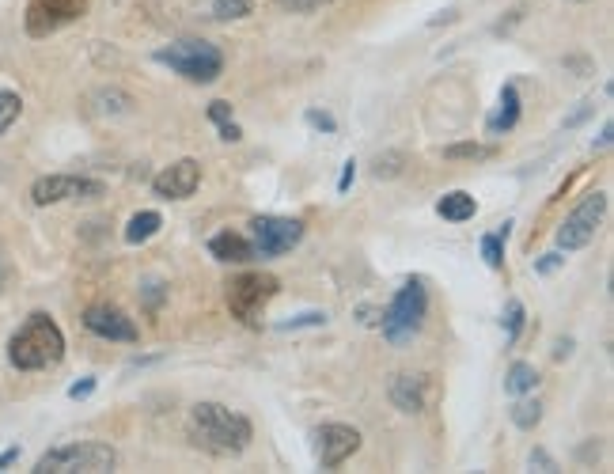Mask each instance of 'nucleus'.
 Listing matches in <instances>:
<instances>
[{
  "label": "nucleus",
  "instance_id": "nucleus-1",
  "mask_svg": "<svg viewBox=\"0 0 614 474\" xmlns=\"http://www.w3.org/2000/svg\"><path fill=\"white\" fill-rule=\"evenodd\" d=\"M186 437L194 440V448L209 452V456L232 459L251 448L254 429L243 414H235L220 402H198L186 418Z\"/></svg>",
  "mask_w": 614,
  "mask_h": 474
},
{
  "label": "nucleus",
  "instance_id": "nucleus-2",
  "mask_svg": "<svg viewBox=\"0 0 614 474\" xmlns=\"http://www.w3.org/2000/svg\"><path fill=\"white\" fill-rule=\"evenodd\" d=\"M65 357V334L57 327L46 311L27 315V323L12 334L8 342V361L19 372H42V368H54Z\"/></svg>",
  "mask_w": 614,
  "mask_h": 474
},
{
  "label": "nucleus",
  "instance_id": "nucleus-3",
  "mask_svg": "<svg viewBox=\"0 0 614 474\" xmlns=\"http://www.w3.org/2000/svg\"><path fill=\"white\" fill-rule=\"evenodd\" d=\"M152 57L160 65H167L171 73L186 76L190 84H213L224 73V54L213 42H205V38H179L171 46H160Z\"/></svg>",
  "mask_w": 614,
  "mask_h": 474
},
{
  "label": "nucleus",
  "instance_id": "nucleus-4",
  "mask_svg": "<svg viewBox=\"0 0 614 474\" xmlns=\"http://www.w3.org/2000/svg\"><path fill=\"white\" fill-rule=\"evenodd\" d=\"M118 467V452L103 444V440H76V444H61L50 448L38 459V474H107Z\"/></svg>",
  "mask_w": 614,
  "mask_h": 474
},
{
  "label": "nucleus",
  "instance_id": "nucleus-5",
  "mask_svg": "<svg viewBox=\"0 0 614 474\" xmlns=\"http://www.w3.org/2000/svg\"><path fill=\"white\" fill-rule=\"evenodd\" d=\"M277 277L273 274H239L228 285V311L232 319H239L243 327H258L262 323V311L277 296Z\"/></svg>",
  "mask_w": 614,
  "mask_h": 474
},
{
  "label": "nucleus",
  "instance_id": "nucleus-6",
  "mask_svg": "<svg viewBox=\"0 0 614 474\" xmlns=\"http://www.w3.org/2000/svg\"><path fill=\"white\" fill-rule=\"evenodd\" d=\"M425 311H429V292H425V285L421 281H406L395 292V300L387 304V311H383V334L391 342H406L410 334L421 330Z\"/></svg>",
  "mask_w": 614,
  "mask_h": 474
},
{
  "label": "nucleus",
  "instance_id": "nucleus-7",
  "mask_svg": "<svg viewBox=\"0 0 614 474\" xmlns=\"http://www.w3.org/2000/svg\"><path fill=\"white\" fill-rule=\"evenodd\" d=\"M603 213H607V194L596 190V194H588V198L580 201L577 209L565 217V224L558 228V251H580V247H588L592 239H596L599 224H603Z\"/></svg>",
  "mask_w": 614,
  "mask_h": 474
},
{
  "label": "nucleus",
  "instance_id": "nucleus-8",
  "mask_svg": "<svg viewBox=\"0 0 614 474\" xmlns=\"http://www.w3.org/2000/svg\"><path fill=\"white\" fill-rule=\"evenodd\" d=\"M304 239V220L292 217H254L251 220V247L254 258H277L292 251Z\"/></svg>",
  "mask_w": 614,
  "mask_h": 474
},
{
  "label": "nucleus",
  "instance_id": "nucleus-9",
  "mask_svg": "<svg viewBox=\"0 0 614 474\" xmlns=\"http://www.w3.org/2000/svg\"><path fill=\"white\" fill-rule=\"evenodd\" d=\"M91 8V0H31L27 4V35L46 38L69 27Z\"/></svg>",
  "mask_w": 614,
  "mask_h": 474
},
{
  "label": "nucleus",
  "instance_id": "nucleus-10",
  "mask_svg": "<svg viewBox=\"0 0 614 474\" xmlns=\"http://www.w3.org/2000/svg\"><path fill=\"white\" fill-rule=\"evenodd\" d=\"M103 198V183L99 179H80V175H46L31 186V201L35 205H57V201H88Z\"/></svg>",
  "mask_w": 614,
  "mask_h": 474
},
{
  "label": "nucleus",
  "instance_id": "nucleus-11",
  "mask_svg": "<svg viewBox=\"0 0 614 474\" xmlns=\"http://www.w3.org/2000/svg\"><path fill=\"white\" fill-rule=\"evenodd\" d=\"M357 448H361V433H357L353 425L330 421V425H319V429H315V459H319L323 471L342 467Z\"/></svg>",
  "mask_w": 614,
  "mask_h": 474
},
{
  "label": "nucleus",
  "instance_id": "nucleus-12",
  "mask_svg": "<svg viewBox=\"0 0 614 474\" xmlns=\"http://www.w3.org/2000/svg\"><path fill=\"white\" fill-rule=\"evenodd\" d=\"M84 327L95 338H107V342H137V323L114 304H91L84 311Z\"/></svg>",
  "mask_w": 614,
  "mask_h": 474
},
{
  "label": "nucleus",
  "instance_id": "nucleus-13",
  "mask_svg": "<svg viewBox=\"0 0 614 474\" xmlns=\"http://www.w3.org/2000/svg\"><path fill=\"white\" fill-rule=\"evenodd\" d=\"M198 186H201V164H198V160H175V164L163 167L160 175L152 179V190H156V198H163V201L190 198Z\"/></svg>",
  "mask_w": 614,
  "mask_h": 474
},
{
  "label": "nucleus",
  "instance_id": "nucleus-14",
  "mask_svg": "<svg viewBox=\"0 0 614 474\" xmlns=\"http://www.w3.org/2000/svg\"><path fill=\"white\" fill-rule=\"evenodd\" d=\"M391 402H395L402 414H421L425 410V399H429V391H425V380L421 376H410V372H398L395 380H391Z\"/></svg>",
  "mask_w": 614,
  "mask_h": 474
},
{
  "label": "nucleus",
  "instance_id": "nucleus-15",
  "mask_svg": "<svg viewBox=\"0 0 614 474\" xmlns=\"http://www.w3.org/2000/svg\"><path fill=\"white\" fill-rule=\"evenodd\" d=\"M209 255L217 258V262H235V266H243V262H254V247L247 236H239V232H217V236L209 239Z\"/></svg>",
  "mask_w": 614,
  "mask_h": 474
},
{
  "label": "nucleus",
  "instance_id": "nucleus-16",
  "mask_svg": "<svg viewBox=\"0 0 614 474\" xmlns=\"http://www.w3.org/2000/svg\"><path fill=\"white\" fill-rule=\"evenodd\" d=\"M520 122V92H516V84H505L501 88V107L497 114L489 118V133L497 137V133H508V129Z\"/></svg>",
  "mask_w": 614,
  "mask_h": 474
},
{
  "label": "nucleus",
  "instance_id": "nucleus-17",
  "mask_svg": "<svg viewBox=\"0 0 614 474\" xmlns=\"http://www.w3.org/2000/svg\"><path fill=\"white\" fill-rule=\"evenodd\" d=\"M436 213L444 220H452V224H463L478 213V201L470 198L467 190H452V194H444V198L436 201Z\"/></svg>",
  "mask_w": 614,
  "mask_h": 474
},
{
  "label": "nucleus",
  "instance_id": "nucleus-18",
  "mask_svg": "<svg viewBox=\"0 0 614 474\" xmlns=\"http://www.w3.org/2000/svg\"><path fill=\"white\" fill-rule=\"evenodd\" d=\"M539 387V372H535V365H527V361H516V365L508 368L505 376V391L516 399V395H527V391H535Z\"/></svg>",
  "mask_w": 614,
  "mask_h": 474
},
{
  "label": "nucleus",
  "instance_id": "nucleus-19",
  "mask_svg": "<svg viewBox=\"0 0 614 474\" xmlns=\"http://www.w3.org/2000/svg\"><path fill=\"white\" fill-rule=\"evenodd\" d=\"M160 228H163L160 213H156V209H145V213H137V217L126 224V243H145V239H152Z\"/></svg>",
  "mask_w": 614,
  "mask_h": 474
},
{
  "label": "nucleus",
  "instance_id": "nucleus-20",
  "mask_svg": "<svg viewBox=\"0 0 614 474\" xmlns=\"http://www.w3.org/2000/svg\"><path fill=\"white\" fill-rule=\"evenodd\" d=\"M520 399V395H516ZM542 421V406H539V399H520L516 406H512V425L516 429H524V433H531L535 425Z\"/></svg>",
  "mask_w": 614,
  "mask_h": 474
},
{
  "label": "nucleus",
  "instance_id": "nucleus-21",
  "mask_svg": "<svg viewBox=\"0 0 614 474\" xmlns=\"http://www.w3.org/2000/svg\"><path fill=\"white\" fill-rule=\"evenodd\" d=\"M254 0H209V12H213V19H243L251 16Z\"/></svg>",
  "mask_w": 614,
  "mask_h": 474
},
{
  "label": "nucleus",
  "instance_id": "nucleus-22",
  "mask_svg": "<svg viewBox=\"0 0 614 474\" xmlns=\"http://www.w3.org/2000/svg\"><path fill=\"white\" fill-rule=\"evenodd\" d=\"M524 319H527V311L520 300H508V308H505V342L508 346H516V338H520V330H524Z\"/></svg>",
  "mask_w": 614,
  "mask_h": 474
},
{
  "label": "nucleus",
  "instance_id": "nucleus-23",
  "mask_svg": "<svg viewBox=\"0 0 614 474\" xmlns=\"http://www.w3.org/2000/svg\"><path fill=\"white\" fill-rule=\"evenodd\" d=\"M19 110H23V99H19L16 92H4V88H0V133L12 129V122L19 118Z\"/></svg>",
  "mask_w": 614,
  "mask_h": 474
},
{
  "label": "nucleus",
  "instance_id": "nucleus-24",
  "mask_svg": "<svg viewBox=\"0 0 614 474\" xmlns=\"http://www.w3.org/2000/svg\"><path fill=\"white\" fill-rule=\"evenodd\" d=\"M482 258H486L489 270H501V262H505V239L497 236H482Z\"/></svg>",
  "mask_w": 614,
  "mask_h": 474
},
{
  "label": "nucleus",
  "instance_id": "nucleus-25",
  "mask_svg": "<svg viewBox=\"0 0 614 474\" xmlns=\"http://www.w3.org/2000/svg\"><path fill=\"white\" fill-rule=\"evenodd\" d=\"M444 156H448V160H489L493 148L489 145H452V148H444Z\"/></svg>",
  "mask_w": 614,
  "mask_h": 474
},
{
  "label": "nucleus",
  "instance_id": "nucleus-26",
  "mask_svg": "<svg viewBox=\"0 0 614 474\" xmlns=\"http://www.w3.org/2000/svg\"><path fill=\"white\" fill-rule=\"evenodd\" d=\"M300 327H326V311H304V315H296V319H289V323H277L281 334L300 330Z\"/></svg>",
  "mask_w": 614,
  "mask_h": 474
},
{
  "label": "nucleus",
  "instance_id": "nucleus-27",
  "mask_svg": "<svg viewBox=\"0 0 614 474\" xmlns=\"http://www.w3.org/2000/svg\"><path fill=\"white\" fill-rule=\"evenodd\" d=\"M304 118H307V126H311V129H323V133H338V122H334V114H326V110H307Z\"/></svg>",
  "mask_w": 614,
  "mask_h": 474
},
{
  "label": "nucleus",
  "instance_id": "nucleus-28",
  "mask_svg": "<svg viewBox=\"0 0 614 474\" xmlns=\"http://www.w3.org/2000/svg\"><path fill=\"white\" fill-rule=\"evenodd\" d=\"M285 12H319L326 4H334V0H277Z\"/></svg>",
  "mask_w": 614,
  "mask_h": 474
},
{
  "label": "nucleus",
  "instance_id": "nucleus-29",
  "mask_svg": "<svg viewBox=\"0 0 614 474\" xmlns=\"http://www.w3.org/2000/svg\"><path fill=\"white\" fill-rule=\"evenodd\" d=\"M163 289H167V285H163V281H156V277H152V281H145V308H148V311L160 308Z\"/></svg>",
  "mask_w": 614,
  "mask_h": 474
},
{
  "label": "nucleus",
  "instance_id": "nucleus-30",
  "mask_svg": "<svg viewBox=\"0 0 614 474\" xmlns=\"http://www.w3.org/2000/svg\"><path fill=\"white\" fill-rule=\"evenodd\" d=\"M398 164H402V156H398V152L380 156V160H376V175H380V179H391V175H398Z\"/></svg>",
  "mask_w": 614,
  "mask_h": 474
},
{
  "label": "nucleus",
  "instance_id": "nucleus-31",
  "mask_svg": "<svg viewBox=\"0 0 614 474\" xmlns=\"http://www.w3.org/2000/svg\"><path fill=\"white\" fill-rule=\"evenodd\" d=\"M209 118H213L217 126H224V122H232V103H224V99H217V103H209Z\"/></svg>",
  "mask_w": 614,
  "mask_h": 474
},
{
  "label": "nucleus",
  "instance_id": "nucleus-32",
  "mask_svg": "<svg viewBox=\"0 0 614 474\" xmlns=\"http://www.w3.org/2000/svg\"><path fill=\"white\" fill-rule=\"evenodd\" d=\"M561 262H565V258H561V251H550V255H542L539 262H535V274H554Z\"/></svg>",
  "mask_w": 614,
  "mask_h": 474
},
{
  "label": "nucleus",
  "instance_id": "nucleus-33",
  "mask_svg": "<svg viewBox=\"0 0 614 474\" xmlns=\"http://www.w3.org/2000/svg\"><path fill=\"white\" fill-rule=\"evenodd\" d=\"M527 463H531V467H542V471H558V463H554V459L546 456V452H542V448H535V452H531V456H527Z\"/></svg>",
  "mask_w": 614,
  "mask_h": 474
},
{
  "label": "nucleus",
  "instance_id": "nucleus-34",
  "mask_svg": "<svg viewBox=\"0 0 614 474\" xmlns=\"http://www.w3.org/2000/svg\"><path fill=\"white\" fill-rule=\"evenodd\" d=\"M91 391H95V376H84L80 383H73V387H69V399H88Z\"/></svg>",
  "mask_w": 614,
  "mask_h": 474
},
{
  "label": "nucleus",
  "instance_id": "nucleus-35",
  "mask_svg": "<svg viewBox=\"0 0 614 474\" xmlns=\"http://www.w3.org/2000/svg\"><path fill=\"white\" fill-rule=\"evenodd\" d=\"M353 179H357V164H353V160H345V171H342V179H338V194H345V190L353 186Z\"/></svg>",
  "mask_w": 614,
  "mask_h": 474
},
{
  "label": "nucleus",
  "instance_id": "nucleus-36",
  "mask_svg": "<svg viewBox=\"0 0 614 474\" xmlns=\"http://www.w3.org/2000/svg\"><path fill=\"white\" fill-rule=\"evenodd\" d=\"M220 141H228V145L243 141V129L235 126V122H224V126H220Z\"/></svg>",
  "mask_w": 614,
  "mask_h": 474
},
{
  "label": "nucleus",
  "instance_id": "nucleus-37",
  "mask_svg": "<svg viewBox=\"0 0 614 474\" xmlns=\"http://www.w3.org/2000/svg\"><path fill=\"white\" fill-rule=\"evenodd\" d=\"M592 107H596V103H580V110H577V114H569V118H565V126H569V129H573V126H580V122H584V118L592 114Z\"/></svg>",
  "mask_w": 614,
  "mask_h": 474
},
{
  "label": "nucleus",
  "instance_id": "nucleus-38",
  "mask_svg": "<svg viewBox=\"0 0 614 474\" xmlns=\"http://www.w3.org/2000/svg\"><path fill=\"white\" fill-rule=\"evenodd\" d=\"M611 137H614V126H611V122H603V129H599V137H596V145H592V148H611Z\"/></svg>",
  "mask_w": 614,
  "mask_h": 474
},
{
  "label": "nucleus",
  "instance_id": "nucleus-39",
  "mask_svg": "<svg viewBox=\"0 0 614 474\" xmlns=\"http://www.w3.org/2000/svg\"><path fill=\"white\" fill-rule=\"evenodd\" d=\"M569 353H573V342H569V338H558V346H554V357H569Z\"/></svg>",
  "mask_w": 614,
  "mask_h": 474
},
{
  "label": "nucleus",
  "instance_id": "nucleus-40",
  "mask_svg": "<svg viewBox=\"0 0 614 474\" xmlns=\"http://www.w3.org/2000/svg\"><path fill=\"white\" fill-rule=\"evenodd\" d=\"M19 459V448H8V452H4V456H0V471H4V467H12V463H16Z\"/></svg>",
  "mask_w": 614,
  "mask_h": 474
},
{
  "label": "nucleus",
  "instance_id": "nucleus-41",
  "mask_svg": "<svg viewBox=\"0 0 614 474\" xmlns=\"http://www.w3.org/2000/svg\"><path fill=\"white\" fill-rule=\"evenodd\" d=\"M4 277H8V266H4V258H0V289H4Z\"/></svg>",
  "mask_w": 614,
  "mask_h": 474
}]
</instances>
